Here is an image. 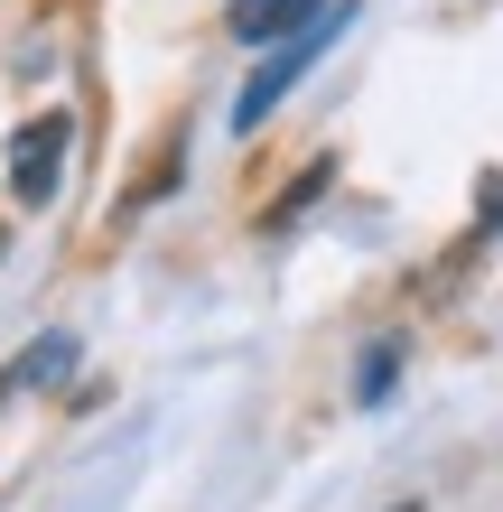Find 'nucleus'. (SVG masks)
Instances as JSON below:
<instances>
[{
  "mask_svg": "<svg viewBox=\"0 0 503 512\" xmlns=\"http://www.w3.org/2000/svg\"><path fill=\"white\" fill-rule=\"evenodd\" d=\"M345 28H354V10H345V0H336V10H327V19H308V28H299V38H280V47H271V56H261V66H252V84H243V94H233V131H243V140H252L261 122H271V103H280V94H289V84H299V75L317 66V56H327V47L345 38Z\"/></svg>",
  "mask_w": 503,
  "mask_h": 512,
  "instance_id": "1",
  "label": "nucleus"
},
{
  "mask_svg": "<svg viewBox=\"0 0 503 512\" xmlns=\"http://www.w3.org/2000/svg\"><path fill=\"white\" fill-rule=\"evenodd\" d=\"M392 373H401V345H373V364H364V382H354V401H382V391H392Z\"/></svg>",
  "mask_w": 503,
  "mask_h": 512,
  "instance_id": "6",
  "label": "nucleus"
},
{
  "mask_svg": "<svg viewBox=\"0 0 503 512\" xmlns=\"http://www.w3.org/2000/svg\"><path fill=\"white\" fill-rule=\"evenodd\" d=\"M66 149H75V122H66V112H38V122H19V131H10V196H19V205H56Z\"/></svg>",
  "mask_w": 503,
  "mask_h": 512,
  "instance_id": "2",
  "label": "nucleus"
},
{
  "mask_svg": "<svg viewBox=\"0 0 503 512\" xmlns=\"http://www.w3.org/2000/svg\"><path fill=\"white\" fill-rule=\"evenodd\" d=\"M336 0H233V38L243 47H280V38H299L308 19H327Z\"/></svg>",
  "mask_w": 503,
  "mask_h": 512,
  "instance_id": "3",
  "label": "nucleus"
},
{
  "mask_svg": "<svg viewBox=\"0 0 503 512\" xmlns=\"http://www.w3.org/2000/svg\"><path fill=\"white\" fill-rule=\"evenodd\" d=\"M392 512H420V503H392Z\"/></svg>",
  "mask_w": 503,
  "mask_h": 512,
  "instance_id": "7",
  "label": "nucleus"
},
{
  "mask_svg": "<svg viewBox=\"0 0 503 512\" xmlns=\"http://www.w3.org/2000/svg\"><path fill=\"white\" fill-rule=\"evenodd\" d=\"M327 177H336V159H308V168H299V187H289V196L271 205V233H280V224H299V215H308V205H317V196H327Z\"/></svg>",
  "mask_w": 503,
  "mask_h": 512,
  "instance_id": "4",
  "label": "nucleus"
},
{
  "mask_svg": "<svg viewBox=\"0 0 503 512\" xmlns=\"http://www.w3.org/2000/svg\"><path fill=\"white\" fill-rule=\"evenodd\" d=\"M66 373H75V336H38V354H28L10 382H66Z\"/></svg>",
  "mask_w": 503,
  "mask_h": 512,
  "instance_id": "5",
  "label": "nucleus"
}]
</instances>
